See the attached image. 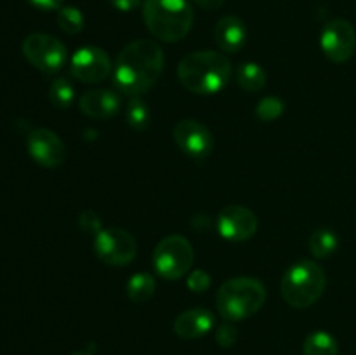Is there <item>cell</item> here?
<instances>
[{"instance_id": "cell-8", "label": "cell", "mask_w": 356, "mask_h": 355, "mask_svg": "<svg viewBox=\"0 0 356 355\" xmlns=\"http://www.w3.org/2000/svg\"><path fill=\"white\" fill-rule=\"evenodd\" d=\"M94 253L103 263L125 267L138 254V242L129 232L120 228H103L94 235Z\"/></svg>"}, {"instance_id": "cell-21", "label": "cell", "mask_w": 356, "mask_h": 355, "mask_svg": "<svg viewBox=\"0 0 356 355\" xmlns=\"http://www.w3.org/2000/svg\"><path fill=\"white\" fill-rule=\"evenodd\" d=\"M125 118H127V124L131 125L132 129L143 131V129H146L149 125L152 111H149L148 104H146L141 97L136 96L127 103V108H125Z\"/></svg>"}, {"instance_id": "cell-19", "label": "cell", "mask_w": 356, "mask_h": 355, "mask_svg": "<svg viewBox=\"0 0 356 355\" xmlns=\"http://www.w3.org/2000/svg\"><path fill=\"white\" fill-rule=\"evenodd\" d=\"M155 292V278L152 277V274H146V271H139L134 274L127 282V296L134 303H145Z\"/></svg>"}, {"instance_id": "cell-1", "label": "cell", "mask_w": 356, "mask_h": 355, "mask_svg": "<svg viewBox=\"0 0 356 355\" xmlns=\"http://www.w3.org/2000/svg\"><path fill=\"white\" fill-rule=\"evenodd\" d=\"M163 70V52L156 42L141 38L125 45L115 65L113 82L122 94L141 96L148 93Z\"/></svg>"}, {"instance_id": "cell-12", "label": "cell", "mask_w": 356, "mask_h": 355, "mask_svg": "<svg viewBox=\"0 0 356 355\" xmlns=\"http://www.w3.org/2000/svg\"><path fill=\"white\" fill-rule=\"evenodd\" d=\"M26 148L31 159L42 167H59L66 159V146L56 132L49 129H33L28 134Z\"/></svg>"}, {"instance_id": "cell-17", "label": "cell", "mask_w": 356, "mask_h": 355, "mask_svg": "<svg viewBox=\"0 0 356 355\" xmlns=\"http://www.w3.org/2000/svg\"><path fill=\"white\" fill-rule=\"evenodd\" d=\"M236 84L247 93H259L266 84V72L257 63H242L236 68Z\"/></svg>"}, {"instance_id": "cell-26", "label": "cell", "mask_w": 356, "mask_h": 355, "mask_svg": "<svg viewBox=\"0 0 356 355\" xmlns=\"http://www.w3.org/2000/svg\"><path fill=\"white\" fill-rule=\"evenodd\" d=\"M80 226H82V230L86 233H92V235H97V233L103 230V226H101V219L99 216L96 214L94 211H90V209H87V211H83L82 214H80Z\"/></svg>"}, {"instance_id": "cell-30", "label": "cell", "mask_w": 356, "mask_h": 355, "mask_svg": "<svg viewBox=\"0 0 356 355\" xmlns=\"http://www.w3.org/2000/svg\"><path fill=\"white\" fill-rule=\"evenodd\" d=\"M193 2L205 10H216L225 3V0H193Z\"/></svg>"}, {"instance_id": "cell-9", "label": "cell", "mask_w": 356, "mask_h": 355, "mask_svg": "<svg viewBox=\"0 0 356 355\" xmlns=\"http://www.w3.org/2000/svg\"><path fill=\"white\" fill-rule=\"evenodd\" d=\"M320 45L330 61L344 63L351 59L356 51V31L353 24L343 17L329 21L322 30Z\"/></svg>"}, {"instance_id": "cell-5", "label": "cell", "mask_w": 356, "mask_h": 355, "mask_svg": "<svg viewBox=\"0 0 356 355\" xmlns=\"http://www.w3.org/2000/svg\"><path fill=\"white\" fill-rule=\"evenodd\" d=\"M325 285V270L316 261L299 260L282 277L280 292L292 308H308L318 301Z\"/></svg>"}, {"instance_id": "cell-20", "label": "cell", "mask_w": 356, "mask_h": 355, "mask_svg": "<svg viewBox=\"0 0 356 355\" xmlns=\"http://www.w3.org/2000/svg\"><path fill=\"white\" fill-rule=\"evenodd\" d=\"M339 246V239L332 230H316L312 237H309V251L315 258H327L334 253Z\"/></svg>"}, {"instance_id": "cell-29", "label": "cell", "mask_w": 356, "mask_h": 355, "mask_svg": "<svg viewBox=\"0 0 356 355\" xmlns=\"http://www.w3.org/2000/svg\"><path fill=\"white\" fill-rule=\"evenodd\" d=\"M110 3L120 13H131L141 6V0H110Z\"/></svg>"}, {"instance_id": "cell-23", "label": "cell", "mask_w": 356, "mask_h": 355, "mask_svg": "<svg viewBox=\"0 0 356 355\" xmlns=\"http://www.w3.org/2000/svg\"><path fill=\"white\" fill-rule=\"evenodd\" d=\"M58 24L65 33L68 35H76L82 31L83 28V14L80 13V9L73 6H63L58 10Z\"/></svg>"}, {"instance_id": "cell-24", "label": "cell", "mask_w": 356, "mask_h": 355, "mask_svg": "<svg viewBox=\"0 0 356 355\" xmlns=\"http://www.w3.org/2000/svg\"><path fill=\"white\" fill-rule=\"evenodd\" d=\"M284 108L285 106H284V103H282V100H278V97H275V96H268L257 103L256 113L261 120L271 122L284 113Z\"/></svg>"}, {"instance_id": "cell-4", "label": "cell", "mask_w": 356, "mask_h": 355, "mask_svg": "<svg viewBox=\"0 0 356 355\" xmlns=\"http://www.w3.org/2000/svg\"><path fill=\"white\" fill-rule=\"evenodd\" d=\"M266 301V287L254 277H235L226 281L216 294V306L228 322L249 319Z\"/></svg>"}, {"instance_id": "cell-18", "label": "cell", "mask_w": 356, "mask_h": 355, "mask_svg": "<svg viewBox=\"0 0 356 355\" xmlns=\"http://www.w3.org/2000/svg\"><path fill=\"white\" fill-rule=\"evenodd\" d=\"M302 354L305 355H337L339 345L336 338L327 331H315L309 334L302 343Z\"/></svg>"}, {"instance_id": "cell-2", "label": "cell", "mask_w": 356, "mask_h": 355, "mask_svg": "<svg viewBox=\"0 0 356 355\" xmlns=\"http://www.w3.org/2000/svg\"><path fill=\"white\" fill-rule=\"evenodd\" d=\"M232 63L225 54L216 51H197L184 56L177 66V77L184 89L207 96L228 86L232 79Z\"/></svg>"}, {"instance_id": "cell-6", "label": "cell", "mask_w": 356, "mask_h": 355, "mask_svg": "<svg viewBox=\"0 0 356 355\" xmlns=\"http://www.w3.org/2000/svg\"><path fill=\"white\" fill-rule=\"evenodd\" d=\"M195 253L188 239L181 235H169L159 242L153 251V265L160 277L177 281L190 271Z\"/></svg>"}, {"instance_id": "cell-3", "label": "cell", "mask_w": 356, "mask_h": 355, "mask_svg": "<svg viewBox=\"0 0 356 355\" xmlns=\"http://www.w3.org/2000/svg\"><path fill=\"white\" fill-rule=\"evenodd\" d=\"M143 19L155 38L179 42L190 33L193 9L188 0H145Z\"/></svg>"}, {"instance_id": "cell-22", "label": "cell", "mask_w": 356, "mask_h": 355, "mask_svg": "<svg viewBox=\"0 0 356 355\" xmlns=\"http://www.w3.org/2000/svg\"><path fill=\"white\" fill-rule=\"evenodd\" d=\"M49 97H51L54 106L65 110V108L72 106L73 100H75V89H73L70 80L56 79L49 87Z\"/></svg>"}, {"instance_id": "cell-15", "label": "cell", "mask_w": 356, "mask_h": 355, "mask_svg": "<svg viewBox=\"0 0 356 355\" xmlns=\"http://www.w3.org/2000/svg\"><path fill=\"white\" fill-rule=\"evenodd\" d=\"M120 96L115 90H87L80 97V111L90 118H110L120 110Z\"/></svg>"}, {"instance_id": "cell-28", "label": "cell", "mask_w": 356, "mask_h": 355, "mask_svg": "<svg viewBox=\"0 0 356 355\" xmlns=\"http://www.w3.org/2000/svg\"><path fill=\"white\" fill-rule=\"evenodd\" d=\"M26 2L40 10H59L65 0H26Z\"/></svg>"}, {"instance_id": "cell-14", "label": "cell", "mask_w": 356, "mask_h": 355, "mask_svg": "<svg viewBox=\"0 0 356 355\" xmlns=\"http://www.w3.org/2000/svg\"><path fill=\"white\" fill-rule=\"evenodd\" d=\"M214 313L205 308H191L179 313L174 320V333L183 340H197L214 327Z\"/></svg>"}, {"instance_id": "cell-16", "label": "cell", "mask_w": 356, "mask_h": 355, "mask_svg": "<svg viewBox=\"0 0 356 355\" xmlns=\"http://www.w3.org/2000/svg\"><path fill=\"white\" fill-rule=\"evenodd\" d=\"M216 44L221 51L235 54L245 45L247 42V26L238 16H225L218 21L214 30Z\"/></svg>"}, {"instance_id": "cell-10", "label": "cell", "mask_w": 356, "mask_h": 355, "mask_svg": "<svg viewBox=\"0 0 356 355\" xmlns=\"http://www.w3.org/2000/svg\"><path fill=\"white\" fill-rule=\"evenodd\" d=\"M70 70L76 80H82L86 84H96L106 80L113 66H111V59L104 49L87 45V47L75 51V54L70 59Z\"/></svg>"}, {"instance_id": "cell-11", "label": "cell", "mask_w": 356, "mask_h": 355, "mask_svg": "<svg viewBox=\"0 0 356 355\" xmlns=\"http://www.w3.org/2000/svg\"><path fill=\"white\" fill-rule=\"evenodd\" d=\"M174 141L186 155L193 159H205L214 150V138L207 125L198 120L184 118L174 125Z\"/></svg>"}, {"instance_id": "cell-27", "label": "cell", "mask_w": 356, "mask_h": 355, "mask_svg": "<svg viewBox=\"0 0 356 355\" xmlns=\"http://www.w3.org/2000/svg\"><path fill=\"white\" fill-rule=\"evenodd\" d=\"M209 285H211V277H209L207 271L193 270L190 275H188V287H190L193 292L207 291Z\"/></svg>"}, {"instance_id": "cell-7", "label": "cell", "mask_w": 356, "mask_h": 355, "mask_svg": "<svg viewBox=\"0 0 356 355\" xmlns=\"http://www.w3.org/2000/svg\"><path fill=\"white\" fill-rule=\"evenodd\" d=\"M23 54L42 73H58L68 61L65 44L49 33L28 35L23 40Z\"/></svg>"}, {"instance_id": "cell-25", "label": "cell", "mask_w": 356, "mask_h": 355, "mask_svg": "<svg viewBox=\"0 0 356 355\" xmlns=\"http://www.w3.org/2000/svg\"><path fill=\"white\" fill-rule=\"evenodd\" d=\"M236 336H238V333H236V327L233 326L232 322L221 324V326L218 327V331H216V341H218L219 347L222 348L233 347L236 341Z\"/></svg>"}, {"instance_id": "cell-31", "label": "cell", "mask_w": 356, "mask_h": 355, "mask_svg": "<svg viewBox=\"0 0 356 355\" xmlns=\"http://www.w3.org/2000/svg\"><path fill=\"white\" fill-rule=\"evenodd\" d=\"M72 355H92L90 352H73Z\"/></svg>"}, {"instance_id": "cell-13", "label": "cell", "mask_w": 356, "mask_h": 355, "mask_svg": "<svg viewBox=\"0 0 356 355\" xmlns=\"http://www.w3.org/2000/svg\"><path fill=\"white\" fill-rule=\"evenodd\" d=\"M219 235L232 242H243L257 232V218L243 205H226L218 216Z\"/></svg>"}]
</instances>
